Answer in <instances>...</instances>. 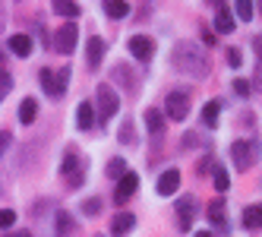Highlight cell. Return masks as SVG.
Masks as SVG:
<instances>
[{
    "instance_id": "obj_1",
    "label": "cell",
    "mask_w": 262,
    "mask_h": 237,
    "mask_svg": "<svg viewBox=\"0 0 262 237\" xmlns=\"http://www.w3.org/2000/svg\"><path fill=\"white\" fill-rule=\"evenodd\" d=\"M171 60H174L177 70L193 73V76H205V73H209V54H202L199 45H193V41H180L174 48V57Z\"/></svg>"
},
{
    "instance_id": "obj_2",
    "label": "cell",
    "mask_w": 262,
    "mask_h": 237,
    "mask_svg": "<svg viewBox=\"0 0 262 237\" xmlns=\"http://www.w3.org/2000/svg\"><path fill=\"white\" fill-rule=\"evenodd\" d=\"M259 152V142H247V139H237L231 145V158H234V168L237 171H247L253 165V158Z\"/></svg>"
},
{
    "instance_id": "obj_3",
    "label": "cell",
    "mask_w": 262,
    "mask_h": 237,
    "mask_svg": "<svg viewBox=\"0 0 262 237\" xmlns=\"http://www.w3.org/2000/svg\"><path fill=\"white\" fill-rule=\"evenodd\" d=\"M95 98H98V114H101V120H111L117 111H120V98H117V92L111 85H98V92H95Z\"/></svg>"
},
{
    "instance_id": "obj_4",
    "label": "cell",
    "mask_w": 262,
    "mask_h": 237,
    "mask_svg": "<svg viewBox=\"0 0 262 237\" xmlns=\"http://www.w3.org/2000/svg\"><path fill=\"white\" fill-rule=\"evenodd\" d=\"M67 76H70V70H60V76H54L51 70H41V89H45V95L60 98L67 92Z\"/></svg>"
},
{
    "instance_id": "obj_5",
    "label": "cell",
    "mask_w": 262,
    "mask_h": 237,
    "mask_svg": "<svg viewBox=\"0 0 262 237\" xmlns=\"http://www.w3.org/2000/svg\"><path fill=\"white\" fill-rule=\"evenodd\" d=\"M164 111H167L171 120H183L186 114H190V95L186 92H171L167 101H164Z\"/></svg>"
},
{
    "instance_id": "obj_6",
    "label": "cell",
    "mask_w": 262,
    "mask_h": 237,
    "mask_svg": "<svg viewBox=\"0 0 262 237\" xmlns=\"http://www.w3.org/2000/svg\"><path fill=\"white\" fill-rule=\"evenodd\" d=\"M76 41H79V29L73 26V23L60 26V29H57V35H54V48H57L60 54H73Z\"/></svg>"
},
{
    "instance_id": "obj_7",
    "label": "cell",
    "mask_w": 262,
    "mask_h": 237,
    "mask_svg": "<svg viewBox=\"0 0 262 237\" xmlns=\"http://www.w3.org/2000/svg\"><path fill=\"white\" fill-rule=\"evenodd\" d=\"M177 187H180V171H177V168H167V171L155 180L158 196H174V193H177Z\"/></svg>"
},
{
    "instance_id": "obj_8",
    "label": "cell",
    "mask_w": 262,
    "mask_h": 237,
    "mask_svg": "<svg viewBox=\"0 0 262 237\" xmlns=\"http://www.w3.org/2000/svg\"><path fill=\"white\" fill-rule=\"evenodd\" d=\"M129 54H133L136 60H148L155 54V45H152V38H145V35H133V38H129Z\"/></svg>"
},
{
    "instance_id": "obj_9",
    "label": "cell",
    "mask_w": 262,
    "mask_h": 237,
    "mask_svg": "<svg viewBox=\"0 0 262 237\" xmlns=\"http://www.w3.org/2000/svg\"><path fill=\"white\" fill-rule=\"evenodd\" d=\"M136 190H139V177H136L133 171H126V174L120 177V184H117V193H114V199H117V203H126V199L133 196Z\"/></svg>"
},
{
    "instance_id": "obj_10",
    "label": "cell",
    "mask_w": 262,
    "mask_h": 237,
    "mask_svg": "<svg viewBox=\"0 0 262 237\" xmlns=\"http://www.w3.org/2000/svg\"><path fill=\"white\" fill-rule=\"evenodd\" d=\"M85 60H89V67H92V70H95V67H101V60H104V41H101V38H89Z\"/></svg>"
},
{
    "instance_id": "obj_11",
    "label": "cell",
    "mask_w": 262,
    "mask_h": 237,
    "mask_svg": "<svg viewBox=\"0 0 262 237\" xmlns=\"http://www.w3.org/2000/svg\"><path fill=\"white\" fill-rule=\"evenodd\" d=\"M136 228V218L129 215V212H120L117 218H114V225H111V231H114V237H126L129 231Z\"/></svg>"
},
{
    "instance_id": "obj_12",
    "label": "cell",
    "mask_w": 262,
    "mask_h": 237,
    "mask_svg": "<svg viewBox=\"0 0 262 237\" xmlns=\"http://www.w3.org/2000/svg\"><path fill=\"white\" fill-rule=\"evenodd\" d=\"M177 215H180V225H183V228H190L193 215H196V199H193V196H183L180 203H177Z\"/></svg>"
},
{
    "instance_id": "obj_13",
    "label": "cell",
    "mask_w": 262,
    "mask_h": 237,
    "mask_svg": "<svg viewBox=\"0 0 262 237\" xmlns=\"http://www.w3.org/2000/svg\"><path fill=\"white\" fill-rule=\"evenodd\" d=\"M51 7L57 16H67V19H76L79 16V4L76 0H51Z\"/></svg>"
},
{
    "instance_id": "obj_14",
    "label": "cell",
    "mask_w": 262,
    "mask_h": 237,
    "mask_svg": "<svg viewBox=\"0 0 262 237\" xmlns=\"http://www.w3.org/2000/svg\"><path fill=\"white\" fill-rule=\"evenodd\" d=\"M215 29H218L221 35L234 32V13H231L228 7H218V13H215Z\"/></svg>"
},
{
    "instance_id": "obj_15",
    "label": "cell",
    "mask_w": 262,
    "mask_h": 237,
    "mask_svg": "<svg viewBox=\"0 0 262 237\" xmlns=\"http://www.w3.org/2000/svg\"><path fill=\"white\" fill-rule=\"evenodd\" d=\"M92 123H95V107H92L89 101H82L79 111H76V126L79 130H92Z\"/></svg>"
},
{
    "instance_id": "obj_16",
    "label": "cell",
    "mask_w": 262,
    "mask_h": 237,
    "mask_svg": "<svg viewBox=\"0 0 262 237\" xmlns=\"http://www.w3.org/2000/svg\"><path fill=\"white\" fill-rule=\"evenodd\" d=\"M54 228H57V237H73V231H76V225H73V218L60 209L57 215H54Z\"/></svg>"
},
{
    "instance_id": "obj_17",
    "label": "cell",
    "mask_w": 262,
    "mask_h": 237,
    "mask_svg": "<svg viewBox=\"0 0 262 237\" xmlns=\"http://www.w3.org/2000/svg\"><path fill=\"white\" fill-rule=\"evenodd\" d=\"M10 51L13 54H19V57H26V54H32V38L29 35H10Z\"/></svg>"
},
{
    "instance_id": "obj_18",
    "label": "cell",
    "mask_w": 262,
    "mask_h": 237,
    "mask_svg": "<svg viewBox=\"0 0 262 237\" xmlns=\"http://www.w3.org/2000/svg\"><path fill=\"white\" fill-rule=\"evenodd\" d=\"M145 123H148V133H152L155 139H161V133H164V114H158L155 107H152V111H145Z\"/></svg>"
},
{
    "instance_id": "obj_19",
    "label": "cell",
    "mask_w": 262,
    "mask_h": 237,
    "mask_svg": "<svg viewBox=\"0 0 262 237\" xmlns=\"http://www.w3.org/2000/svg\"><path fill=\"white\" fill-rule=\"evenodd\" d=\"M209 218H212V225H215L218 231H224V228H228V218H224V203H221V199L209 203Z\"/></svg>"
},
{
    "instance_id": "obj_20",
    "label": "cell",
    "mask_w": 262,
    "mask_h": 237,
    "mask_svg": "<svg viewBox=\"0 0 262 237\" xmlns=\"http://www.w3.org/2000/svg\"><path fill=\"white\" fill-rule=\"evenodd\" d=\"M104 13L111 16V19H123V16L129 13V4L126 0H104Z\"/></svg>"
},
{
    "instance_id": "obj_21",
    "label": "cell",
    "mask_w": 262,
    "mask_h": 237,
    "mask_svg": "<svg viewBox=\"0 0 262 237\" xmlns=\"http://www.w3.org/2000/svg\"><path fill=\"white\" fill-rule=\"evenodd\" d=\"M35 117H38V101H35V98H26V101L19 104V123H32Z\"/></svg>"
},
{
    "instance_id": "obj_22",
    "label": "cell",
    "mask_w": 262,
    "mask_h": 237,
    "mask_svg": "<svg viewBox=\"0 0 262 237\" xmlns=\"http://www.w3.org/2000/svg\"><path fill=\"white\" fill-rule=\"evenodd\" d=\"M243 225L247 228H262V206H247L243 209Z\"/></svg>"
},
{
    "instance_id": "obj_23",
    "label": "cell",
    "mask_w": 262,
    "mask_h": 237,
    "mask_svg": "<svg viewBox=\"0 0 262 237\" xmlns=\"http://www.w3.org/2000/svg\"><path fill=\"white\" fill-rule=\"evenodd\" d=\"M234 10H237V19L243 23L253 19V0H234Z\"/></svg>"
},
{
    "instance_id": "obj_24",
    "label": "cell",
    "mask_w": 262,
    "mask_h": 237,
    "mask_svg": "<svg viewBox=\"0 0 262 237\" xmlns=\"http://www.w3.org/2000/svg\"><path fill=\"white\" fill-rule=\"evenodd\" d=\"M218 111H221V101H209L202 107V120L209 123V126H215V120H218Z\"/></svg>"
},
{
    "instance_id": "obj_25",
    "label": "cell",
    "mask_w": 262,
    "mask_h": 237,
    "mask_svg": "<svg viewBox=\"0 0 262 237\" xmlns=\"http://www.w3.org/2000/svg\"><path fill=\"white\" fill-rule=\"evenodd\" d=\"M215 187H218L221 193L231 187V177H228V171H224V168H215Z\"/></svg>"
},
{
    "instance_id": "obj_26",
    "label": "cell",
    "mask_w": 262,
    "mask_h": 237,
    "mask_svg": "<svg viewBox=\"0 0 262 237\" xmlns=\"http://www.w3.org/2000/svg\"><path fill=\"white\" fill-rule=\"evenodd\" d=\"M107 174L120 180V177L126 174V165H123V158H114V161H111V165H107Z\"/></svg>"
},
{
    "instance_id": "obj_27",
    "label": "cell",
    "mask_w": 262,
    "mask_h": 237,
    "mask_svg": "<svg viewBox=\"0 0 262 237\" xmlns=\"http://www.w3.org/2000/svg\"><path fill=\"white\" fill-rule=\"evenodd\" d=\"M117 139H120L123 145H126V142H133V139H136V136H133V120H126V123L120 126V136H117Z\"/></svg>"
},
{
    "instance_id": "obj_28",
    "label": "cell",
    "mask_w": 262,
    "mask_h": 237,
    "mask_svg": "<svg viewBox=\"0 0 262 237\" xmlns=\"http://www.w3.org/2000/svg\"><path fill=\"white\" fill-rule=\"evenodd\" d=\"M10 89H13V79H10V73L4 70V73H0V98H7Z\"/></svg>"
},
{
    "instance_id": "obj_29",
    "label": "cell",
    "mask_w": 262,
    "mask_h": 237,
    "mask_svg": "<svg viewBox=\"0 0 262 237\" xmlns=\"http://www.w3.org/2000/svg\"><path fill=\"white\" fill-rule=\"evenodd\" d=\"M13 222H16V212H13V209H4V212H0V225H4V231L13 228Z\"/></svg>"
},
{
    "instance_id": "obj_30",
    "label": "cell",
    "mask_w": 262,
    "mask_h": 237,
    "mask_svg": "<svg viewBox=\"0 0 262 237\" xmlns=\"http://www.w3.org/2000/svg\"><path fill=\"white\" fill-rule=\"evenodd\" d=\"M234 92H237L240 98H247V95H250V82H247V79H234Z\"/></svg>"
},
{
    "instance_id": "obj_31",
    "label": "cell",
    "mask_w": 262,
    "mask_h": 237,
    "mask_svg": "<svg viewBox=\"0 0 262 237\" xmlns=\"http://www.w3.org/2000/svg\"><path fill=\"white\" fill-rule=\"evenodd\" d=\"M76 165H79V158L70 152V155L63 158V174H73V171H76Z\"/></svg>"
},
{
    "instance_id": "obj_32",
    "label": "cell",
    "mask_w": 262,
    "mask_h": 237,
    "mask_svg": "<svg viewBox=\"0 0 262 237\" xmlns=\"http://www.w3.org/2000/svg\"><path fill=\"white\" fill-rule=\"evenodd\" d=\"M256 89L262 92V51H259V57H256Z\"/></svg>"
},
{
    "instance_id": "obj_33",
    "label": "cell",
    "mask_w": 262,
    "mask_h": 237,
    "mask_svg": "<svg viewBox=\"0 0 262 237\" xmlns=\"http://www.w3.org/2000/svg\"><path fill=\"white\" fill-rule=\"evenodd\" d=\"M101 212V203H98V199H89V203H85V215H98Z\"/></svg>"
},
{
    "instance_id": "obj_34",
    "label": "cell",
    "mask_w": 262,
    "mask_h": 237,
    "mask_svg": "<svg viewBox=\"0 0 262 237\" xmlns=\"http://www.w3.org/2000/svg\"><path fill=\"white\" fill-rule=\"evenodd\" d=\"M228 63H231L234 70L240 67V51H237V48H231V51H228Z\"/></svg>"
},
{
    "instance_id": "obj_35",
    "label": "cell",
    "mask_w": 262,
    "mask_h": 237,
    "mask_svg": "<svg viewBox=\"0 0 262 237\" xmlns=\"http://www.w3.org/2000/svg\"><path fill=\"white\" fill-rule=\"evenodd\" d=\"M196 237H212V231H196Z\"/></svg>"
},
{
    "instance_id": "obj_36",
    "label": "cell",
    "mask_w": 262,
    "mask_h": 237,
    "mask_svg": "<svg viewBox=\"0 0 262 237\" xmlns=\"http://www.w3.org/2000/svg\"><path fill=\"white\" fill-rule=\"evenodd\" d=\"M16 237H29V234H16Z\"/></svg>"
},
{
    "instance_id": "obj_37",
    "label": "cell",
    "mask_w": 262,
    "mask_h": 237,
    "mask_svg": "<svg viewBox=\"0 0 262 237\" xmlns=\"http://www.w3.org/2000/svg\"><path fill=\"white\" fill-rule=\"evenodd\" d=\"M98 237H104V234H98Z\"/></svg>"
},
{
    "instance_id": "obj_38",
    "label": "cell",
    "mask_w": 262,
    "mask_h": 237,
    "mask_svg": "<svg viewBox=\"0 0 262 237\" xmlns=\"http://www.w3.org/2000/svg\"><path fill=\"white\" fill-rule=\"evenodd\" d=\"M259 4H262V0H259Z\"/></svg>"
}]
</instances>
